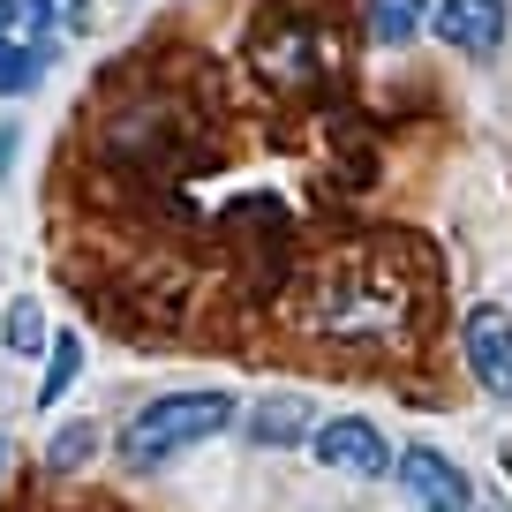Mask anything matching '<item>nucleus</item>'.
I'll return each mask as SVG.
<instances>
[{
	"label": "nucleus",
	"instance_id": "nucleus-1",
	"mask_svg": "<svg viewBox=\"0 0 512 512\" xmlns=\"http://www.w3.org/2000/svg\"><path fill=\"white\" fill-rule=\"evenodd\" d=\"M234 415H241L234 392H166V400H151L136 422H121V467L128 475H159L174 452L219 437Z\"/></svg>",
	"mask_w": 512,
	"mask_h": 512
},
{
	"label": "nucleus",
	"instance_id": "nucleus-2",
	"mask_svg": "<svg viewBox=\"0 0 512 512\" xmlns=\"http://www.w3.org/2000/svg\"><path fill=\"white\" fill-rule=\"evenodd\" d=\"M53 0H0V98H23L53 61Z\"/></svg>",
	"mask_w": 512,
	"mask_h": 512
},
{
	"label": "nucleus",
	"instance_id": "nucleus-3",
	"mask_svg": "<svg viewBox=\"0 0 512 512\" xmlns=\"http://www.w3.org/2000/svg\"><path fill=\"white\" fill-rule=\"evenodd\" d=\"M430 31L445 38L452 53H467V61H490V53L505 46L512 16H505V0H437V8H430Z\"/></svg>",
	"mask_w": 512,
	"mask_h": 512
},
{
	"label": "nucleus",
	"instance_id": "nucleus-4",
	"mask_svg": "<svg viewBox=\"0 0 512 512\" xmlns=\"http://www.w3.org/2000/svg\"><path fill=\"white\" fill-rule=\"evenodd\" d=\"M400 490L415 512H475V490H467V475L445 460V452L430 445H407L400 452Z\"/></svg>",
	"mask_w": 512,
	"mask_h": 512
},
{
	"label": "nucleus",
	"instance_id": "nucleus-5",
	"mask_svg": "<svg viewBox=\"0 0 512 512\" xmlns=\"http://www.w3.org/2000/svg\"><path fill=\"white\" fill-rule=\"evenodd\" d=\"M467 369H475L482 392H497V400H512V317L505 309H467Z\"/></svg>",
	"mask_w": 512,
	"mask_h": 512
},
{
	"label": "nucleus",
	"instance_id": "nucleus-6",
	"mask_svg": "<svg viewBox=\"0 0 512 512\" xmlns=\"http://www.w3.org/2000/svg\"><path fill=\"white\" fill-rule=\"evenodd\" d=\"M256 68L272 83H317V38L302 31V16L256 23Z\"/></svg>",
	"mask_w": 512,
	"mask_h": 512
},
{
	"label": "nucleus",
	"instance_id": "nucleus-7",
	"mask_svg": "<svg viewBox=\"0 0 512 512\" xmlns=\"http://www.w3.org/2000/svg\"><path fill=\"white\" fill-rule=\"evenodd\" d=\"M317 460L324 467H339V475H384L392 467V452H384V437H377V422H362V415H339V422H324L317 430Z\"/></svg>",
	"mask_w": 512,
	"mask_h": 512
},
{
	"label": "nucleus",
	"instance_id": "nucleus-8",
	"mask_svg": "<svg viewBox=\"0 0 512 512\" xmlns=\"http://www.w3.org/2000/svg\"><path fill=\"white\" fill-rule=\"evenodd\" d=\"M362 8H369V38L377 46H407L430 23V0H362Z\"/></svg>",
	"mask_w": 512,
	"mask_h": 512
},
{
	"label": "nucleus",
	"instance_id": "nucleus-9",
	"mask_svg": "<svg viewBox=\"0 0 512 512\" xmlns=\"http://www.w3.org/2000/svg\"><path fill=\"white\" fill-rule=\"evenodd\" d=\"M302 430H309V407L302 400H264L249 415V437L256 445H302Z\"/></svg>",
	"mask_w": 512,
	"mask_h": 512
},
{
	"label": "nucleus",
	"instance_id": "nucleus-10",
	"mask_svg": "<svg viewBox=\"0 0 512 512\" xmlns=\"http://www.w3.org/2000/svg\"><path fill=\"white\" fill-rule=\"evenodd\" d=\"M76 369H83V339L61 332L53 339V362H46V384H38V407H61V392L76 384Z\"/></svg>",
	"mask_w": 512,
	"mask_h": 512
},
{
	"label": "nucleus",
	"instance_id": "nucleus-11",
	"mask_svg": "<svg viewBox=\"0 0 512 512\" xmlns=\"http://www.w3.org/2000/svg\"><path fill=\"white\" fill-rule=\"evenodd\" d=\"M0 339H8V354H38V347H46V309H38V302H8Z\"/></svg>",
	"mask_w": 512,
	"mask_h": 512
},
{
	"label": "nucleus",
	"instance_id": "nucleus-12",
	"mask_svg": "<svg viewBox=\"0 0 512 512\" xmlns=\"http://www.w3.org/2000/svg\"><path fill=\"white\" fill-rule=\"evenodd\" d=\"M91 445H98V437L76 422V430H61V437H53V452H46V460H53V467H83V460H91Z\"/></svg>",
	"mask_w": 512,
	"mask_h": 512
},
{
	"label": "nucleus",
	"instance_id": "nucleus-13",
	"mask_svg": "<svg viewBox=\"0 0 512 512\" xmlns=\"http://www.w3.org/2000/svg\"><path fill=\"white\" fill-rule=\"evenodd\" d=\"M8 159H16V128H0V174H8Z\"/></svg>",
	"mask_w": 512,
	"mask_h": 512
},
{
	"label": "nucleus",
	"instance_id": "nucleus-14",
	"mask_svg": "<svg viewBox=\"0 0 512 512\" xmlns=\"http://www.w3.org/2000/svg\"><path fill=\"white\" fill-rule=\"evenodd\" d=\"M0 475H8V445H0Z\"/></svg>",
	"mask_w": 512,
	"mask_h": 512
}]
</instances>
